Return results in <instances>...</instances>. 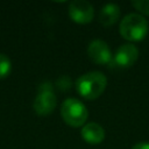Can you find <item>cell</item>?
Masks as SVG:
<instances>
[{"mask_svg":"<svg viewBox=\"0 0 149 149\" xmlns=\"http://www.w3.org/2000/svg\"><path fill=\"white\" fill-rule=\"evenodd\" d=\"M71 79L68 76H63L57 80V86L61 91H68L71 87Z\"/></svg>","mask_w":149,"mask_h":149,"instance_id":"7c38bea8","label":"cell"},{"mask_svg":"<svg viewBox=\"0 0 149 149\" xmlns=\"http://www.w3.org/2000/svg\"><path fill=\"white\" fill-rule=\"evenodd\" d=\"M57 98L54 93L51 83L44 81L38 86V93L34 100L33 107L38 115H49L56 107Z\"/></svg>","mask_w":149,"mask_h":149,"instance_id":"277c9868","label":"cell"},{"mask_svg":"<svg viewBox=\"0 0 149 149\" xmlns=\"http://www.w3.org/2000/svg\"><path fill=\"white\" fill-rule=\"evenodd\" d=\"M87 55L95 64H109L113 62L108 44L102 40H93L87 47Z\"/></svg>","mask_w":149,"mask_h":149,"instance_id":"8992f818","label":"cell"},{"mask_svg":"<svg viewBox=\"0 0 149 149\" xmlns=\"http://www.w3.org/2000/svg\"><path fill=\"white\" fill-rule=\"evenodd\" d=\"M132 149H149V143H147V142H140V143H136Z\"/></svg>","mask_w":149,"mask_h":149,"instance_id":"4fadbf2b","label":"cell"},{"mask_svg":"<svg viewBox=\"0 0 149 149\" xmlns=\"http://www.w3.org/2000/svg\"><path fill=\"white\" fill-rule=\"evenodd\" d=\"M12 71V62L7 55L0 52V79L6 78Z\"/></svg>","mask_w":149,"mask_h":149,"instance_id":"30bf717a","label":"cell"},{"mask_svg":"<svg viewBox=\"0 0 149 149\" xmlns=\"http://www.w3.org/2000/svg\"><path fill=\"white\" fill-rule=\"evenodd\" d=\"M149 30L148 21L144 16L136 13L126 15L120 23L119 31L121 36L129 41H141L146 37Z\"/></svg>","mask_w":149,"mask_h":149,"instance_id":"7a4b0ae2","label":"cell"},{"mask_svg":"<svg viewBox=\"0 0 149 149\" xmlns=\"http://www.w3.org/2000/svg\"><path fill=\"white\" fill-rule=\"evenodd\" d=\"M61 115L65 123L71 127L83 126L88 116L86 106L74 98H68L63 101L61 107Z\"/></svg>","mask_w":149,"mask_h":149,"instance_id":"3957f363","label":"cell"},{"mask_svg":"<svg viewBox=\"0 0 149 149\" xmlns=\"http://www.w3.org/2000/svg\"><path fill=\"white\" fill-rule=\"evenodd\" d=\"M80 135L87 143L98 144L105 139V130L100 125L95 122H88L81 128Z\"/></svg>","mask_w":149,"mask_h":149,"instance_id":"ba28073f","label":"cell"},{"mask_svg":"<svg viewBox=\"0 0 149 149\" xmlns=\"http://www.w3.org/2000/svg\"><path fill=\"white\" fill-rule=\"evenodd\" d=\"M69 15L77 23H88L93 19L94 9L86 0H73L69 6Z\"/></svg>","mask_w":149,"mask_h":149,"instance_id":"5b68a950","label":"cell"},{"mask_svg":"<svg viewBox=\"0 0 149 149\" xmlns=\"http://www.w3.org/2000/svg\"><path fill=\"white\" fill-rule=\"evenodd\" d=\"M107 85V78L100 71H90L80 76L76 81L77 92L87 100L97 99L102 94Z\"/></svg>","mask_w":149,"mask_h":149,"instance_id":"6da1fadb","label":"cell"},{"mask_svg":"<svg viewBox=\"0 0 149 149\" xmlns=\"http://www.w3.org/2000/svg\"><path fill=\"white\" fill-rule=\"evenodd\" d=\"M119 16L120 7L116 3H106L99 13V21L102 26L109 27L118 21Z\"/></svg>","mask_w":149,"mask_h":149,"instance_id":"9c48e42d","label":"cell"},{"mask_svg":"<svg viewBox=\"0 0 149 149\" xmlns=\"http://www.w3.org/2000/svg\"><path fill=\"white\" fill-rule=\"evenodd\" d=\"M132 5L140 13L149 15V0H135V1H132Z\"/></svg>","mask_w":149,"mask_h":149,"instance_id":"8fae6325","label":"cell"},{"mask_svg":"<svg viewBox=\"0 0 149 149\" xmlns=\"http://www.w3.org/2000/svg\"><path fill=\"white\" fill-rule=\"evenodd\" d=\"M137 57L139 49L132 43H126L118 48L115 55L113 56V62L121 68H129L136 62Z\"/></svg>","mask_w":149,"mask_h":149,"instance_id":"52a82bcc","label":"cell"}]
</instances>
